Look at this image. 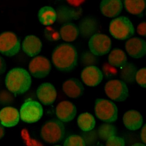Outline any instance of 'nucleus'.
<instances>
[{"instance_id":"f257e3e1","label":"nucleus","mask_w":146,"mask_h":146,"mask_svg":"<svg viewBox=\"0 0 146 146\" xmlns=\"http://www.w3.org/2000/svg\"><path fill=\"white\" fill-rule=\"evenodd\" d=\"M52 60L58 70L63 72H69L77 65V51L72 44H59L53 50Z\"/></svg>"},{"instance_id":"f03ea898","label":"nucleus","mask_w":146,"mask_h":146,"mask_svg":"<svg viewBox=\"0 0 146 146\" xmlns=\"http://www.w3.org/2000/svg\"><path fill=\"white\" fill-rule=\"evenodd\" d=\"M31 83L29 74L23 68H13L9 72L5 77L6 87L9 91L16 95L23 94L28 91Z\"/></svg>"},{"instance_id":"7ed1b4c3","label":"nucleus","mask_w":146,"mask_h":146,"mask_svg":"<svg viewBox=\"0 0 146 146\" xmlns=\"http://www.w3.org/2000/svg\"><path fill=\"white\" fill-rule=\"evenodd\" d=\"M65 129L60 121L56 119L50 120L44 123L41 128L40 136L46 143L54 144L64 139Z\"/></svg>"},{"instance_id":"20e7f679","label":"nucleus","mask_w":146,"mask_h":146,"mask_svg":"<svg viewBox=\"0 0 146 146\" xmlns=\"http://www.w3.org/2000/svg\"><path fill=\"white\" fill-rule=\"evenodd\" d=\"M109 32L114 38L125 40L135 34V29L131 22L127 17H118L110 23Z\"/></svg>"},{"instance_id":"39448f33","label":"nucleus","mask_w":146,"mask_h":146,"mask_svg":"<svg viewBox=\"0 0 146 146\" xmlns=\"http://www.w3.org/2000/svg\"><path fill=\"white\" fill-rule=\"evenodd\" d=\"M95 113L100 120L111 123L117 121L118 109L114 103L109 100L99 99L95 103Z\"/></svg>"},{"instance_id":"423d86ee","label":"nucleus","mask_w":146,"mask_h":146,"mask_svg":"<svg viewBox=\"0 0 146 146\" xmlns=\"http://www.w3.org/2000/svg\"><path fill=\"white\" fill-rule=\"evenodd\" d=\"M43 113L42 107L34 100H28L23 104L20 109V117L23 121L35 123L41 118Z\"/></svg>"},{"instance_id":"0eeeda50","label":"nucleus","mask_w":146,"mask_h":146,"mask_svg":"<svg viewBox=\"0 0 146 146\" xmlns=\"http://www.w3.org/2000/svg\"><path fill=\"white\" fill-rule=\"evenodd\" d=\"M20 44L16 34L6 32L0 34V52L7 56H13L19 51Z\"/></svg>"},{"instance_id":"6e6552de","label":"nucleus","mask_w":146,"mask_h":146,"mask_svg":"<svg viewBox=\"0 0 146 146\" xmlns=\"http://www.w3.org/2000/svg\"><path fill=\"white\" fill-rule=\"evenodd\" d=\"M105 91L110 99L116 102H123L129 96L125 83L119 80H113L108 82L105 85Z\"/></svg>"},{"instance_id":"1a4fd4ad","label":"nucleus","mask_w":146,"mask_h":146,"mask_svg":"<svg viewBox=\"0 0 146 146\" xmlns=\"http://www.w3.org/2000/svg\"><path fill=\"white\" fill-rule=\"evenodd\" d=\"M88 44L93 54L95 56H102L109 52L112 42L110 37L107 35L96 33L90 37Z\"/></svg>"},{"instance_id":"9d476101","label":"nucleus","mask_w":146,"mask_h":146,"mask_svg":"<svg viewBox=\"0 0 146 146\" xmlns=\"http://www.w3.org/2000/svg\"><path fill=\"white\" fill-rule=\"evenodd\" d=\"M51 68L50 61L42 56L34 58L29 65L30 73L33 76L38 78H42L46 76L50 72Z\"/></svg>"},{"instance_id":"9b49d317","label":"nucleus","mask_w":146,"mask_h":146,"mask_svg":"<svg viewBox=\"0 0 146 146\" xmlns=\"http://www.w3.org/2000/svg\"><path fill=\"white\" fill-rule=\"evenodd\" d=\"M125 48L129 55L132 57L141 58L146 54V41L139 37L130 38L126 41Z\"/></svg>"},{"instance_id":"f8f14e48","label":"nucleus","mask_w":146,"mask_h":146,"mask_svg":"<svg viewBox=\"0 0 146 146\" xmlns=\"http://www.w3.org/2000/svg\"><path fill=\"white\" fill-rule=\"evenodd\" d=\"M81 78L86 85L90 87H94L101 82L103 75L98 67L89 66L85 68L82 71Z\"/></svg>"},{"instance_id":"ddd939ff","label":"nucleus","mask_w":146,"mask_h":146,"mask_svg":"<svg viewBox=\"0 0 146 146\" xmlns=\"http://www.w3.org/2000/svg\"><path fill=\"white\" fill-rule=\"evenodd\" d=\"M37 98L44 105H50L55 101L57 92L54 86L49 82L44 83L38 87Z\"/></svg>"},{"instance_id":"4468645a","label":"nucleus","mask_w":146,"mask_h":146,"mask_svg":"<svg viewBox=\"0 0 146 146\" xmlns=\"http://www.w3.org/2000/svg\"><path fill=\"white\" fill-rule=\"evenodd\" d=\"M76 114L75 105L68 101H63L56 107V115L61 121L68 122L72 121Z\"/></svg>"},{"instance_id":"2eb2a0df","label":"nucleus","mask_w":146,"mask_h":146,"mask_svg":"<svg viewBox=\"0 0 146 146\" xmlns=\"http://www.w3.org/2000/svg\"><path fill=\"white\" fill-rule=\"evenodd\" d=\"M99 28L97 19L93 16H87L80 21L78 29L80 36L84 38H88L96 34Z\"/></svg>"},{"instance_id":"dca6fc26","label":"nucleus","mask_w":146,"mask_h":146,"mask_svg":"<svg viewBox=\"0 0 146 146\" xmlns=\"http://www.w3.org/2000/svg\"><path fill=\"white\" fill-rule=\"evenodd\" d=\"M56 13L57 19L58 22L66 23L80 18L82 16V10L81 8L63 5L57 9Z\"/></svg>"},{"instance_id":"f3484780","label":"nucleus","mask_w":146,"mask_h":146,"mask_svg":"<svg viewBox=\"0 0 146 146\" xmlns=\"http://www.w3.org/2000/svg\"><path fill=\"white\" fill-rule=\"evenodd\" d=\"M100 9L104 15L108 18H113L121 13L123 5L121 0H102Z\"/></svg>"},{"instance_id":"a211bd4d","label":"nucleus","mask_w":146,"mask_h":146,"mask_svg":"<svg viewBox=\"0 0 146 146\" xmlns=\"http://www.w3.org/2000/svg\"><path fill=\"white\" fill-rule=\"evenodd\" d=\"M62 90L65 94L70 98H78L84 93V86L79 80L71 78L66 80L62 85Z\"/></svg>"},{"instance_id":"6ab92c4d","label":"nucleus","mask_w":146,"mask_h":146,"mask_svg":"<svg viewBox=\"0 0 146 146\" xmlns=\"http://www.w3.org/2000/svg\"><path fill=\"white\" fill-rule=\"evenodd\" d=\"M19 120V112L16 108L5 107L0 111V121L3 126L13 127L18 123Z\"/></svg>"},{"instance_id":"aec40b11","label":"nucleus","mask_w":146,"mask_h":146,"mask_svg":"<svg viewBox=\"0 0 146 146\" xmlns=\"http://www.w3.org/2000/svg\"><path fill=\"white\" fill-rule=\"evenodd\" d=\"M42 46L39 38L34 35H29L23 40V50L27 55L33 57L40 53Z\"/></svg>"},{"instance_id":"412c9836","label":"nucleus","mask_w":146,"mask_h":146,"mask_svg":"<svg viewBox=\"0 0 146 146\" xmlns=\"http://www.w3.org/2000/svg\"><path fill=\"white\" fill-rule=\"evenodd\" d=\"M125 126L130 130L135 131L141 128L143 118L141 114L136 110H130L124 114L123 117Z\"/></svg>"},{"instance_id":"4be33fe9","label":"nucleus","mask_w":146,"mask_h":146,"mask_svg":"<svg viewBox=\"0 0 146 146\" xmlns=\"http://www.w3.org/2000/svg\"><path fill=\"white\" fill-rule=\"evenodd\" d=\"M38 18L42 25H50L57 19V13L54 9L49 6H46L40 8L38 12Z\"/></svg>"},{"instance_id":"5701e85b","label":"nucleus","mask_w":146,"mask_h":146,"mask_svg":"<svg viewBox=\"0 0 146 146\" xmlns=\"http://www.w3.org/2000/svg\"><path fill=\"white\" fill-rule=\"evenodd\" d=\"M79 34L78 28L73 23H66L60 30V35L62 39L67 42H72L76 40Z\"/></svg>"},{"instance_id":"b1692460","label":"nucleus","mask_w":146,"mask_h":146,"mask_svg":"<svg viewBox=\"0 0 146 146\" xmlns=\"http://www.w3.org/2000/svg\"><path fill=\"white\" fill-rule=\"evenodd\" d=\"M108 60L109 64L111 66L122 67L127 62V56L122 50L116 48L110 53Z\"/></svg>"},{"instance_id":"393cba45","label":"nucleus","mask_w":146,"mask_h":146,"mask_svg":"<svg viewBox=\"0 0 146 146\" xmlns=\"http://www.w3.org/2000/svg\"><path fill=\"white\" fill-rule=\"evenodd\" d=\"M79 127L84 131H90L94 128L95 120L93 116L88 112L82 113L77 119Z\"/></svg>"},{"instance_id":"a878e982","label":"nucleus","mask_w":146,"mask_h":146,"mask_svg":"<svg viewBox=\"0 0 146 146\" xmlns=\"http://www.w3.org/2000/svg\"><path fill=\"white\" fill-rule=\"evenodd\" d=\"M126 11L134 15L141 14L146 7V0H124Z\"/></svg>"},{"instance_id":"bb28decb","label":"nucleus","mask_w":146,"mask_h":146,"mask_svg":"<svg viewBox=\"0 0 146 146\" xmlns=\"http://www.w3.org/2000/svg\"><path fill=\"white\" fill-rule=\"evenodd\" d=\"M121 72V78L127 83H132L135 80L137 68L133 64L126 62L122 66Z\"/></svg>"},{"instance_id":"cd10ccee","label":"nucleus","mask_w":146,"mask_h":146,"mask_svg":"<svg viewBox=\"0 0 146 146\" xmlns=\"http://www.w3.org/2000/svg\"><path fill=\"white\" fill-rule=\"evenodd\" d=\"M98 133L101 139L107 141L111 137L115 135L117 129L114 125L111 124H104L100 126Z\"/></svg>"},{"instance_id":"c85d7f7f","label":"nucleus","mask_w":146,"mask_h":146,"mask_svg":"<svg viewBox=\"0 0 146 146\" xmlns=\"http://www.w3.org/2000/svg\"><path fill=\"white\" fill-rule=\"evenodd\" d=\"M64 146H85L86 143L80 136L72 135L66 139L64 143Z\"/></svg>"},{"instance_id":"c756f323","label":"nucleus","mask_w":146,"mask_h":146,"mask_svg":"<svg viewBox=\"0 0 146 146\" xmlns=\"http://www.w3.org/2000/svg\"><path fill=\"white\" fill-rule=\"evenodd\" d=\"M60 34L56 30L51 27H47L44 30V36L48 40L57 41L60 39Z\"/></svg>"},{"instance_id":"7c9ffc66","label":"nucleus","mask_w":146,"mask_h":146,"mask_svg":"<svg viewBox=\"0 0 146 146\" xmlns=\"http://www.w3.org/2000/svg\"><path fill=\"white\" fill-rule=\"evenodd\" d=\"M135 80L143 88L146 86V68H143L137 72Z\"/></svg>"},{"instance_id":"2f4dec72","label":"nucleus","mask_w":146,"mask_h":146,"mask_svg":"<svg viewBox=\"0 0 146 146\" xmlns=\"http://www.w3.org/2000/svg\"><path fill=\"white\" fill-rule=\"evenodd\" d=\"M106 145L107 146H123L125 145V142L122 138L115 135L107 140Z\"/></svg>"},{"instance_id":"473e14b6","label":"nucleus","mask_w":146,"mask_h":146,"mask_svg":"<svg viewBox=\"0 0 146 146\" xmlns=\"http://www.w3.org/2000/svg\"><path fill=\"white\" fill-rule=\"evenodd\" d=\"M97 58L95 57V55L92 53L86 52L84 53L82 57V61L83 64L87 65H93L95 64L96 62Z\"/></svg>"},{"instance_id":"72a5a7b5","label":"nucleus","mask_w":146,"mask_h":146,"mask_svg":"<svg viewBox=\"0 0 146 146\" xmlns=\"http://www.w3.org/2000/svg\"><path fill=\"white\" fill-rule=\"evenodd\" d=\"M13 101V97L11 94L3 90L0 92V103L3 105H7Z\"/></svg>"},{"instance_id":"f704fd0d","label":"nucleus","mask_w":146,"mask_h":146,"mask_svg":"<svg viewBox=\"0 0 146 146\" xmlns=\"http://www.w3.org/2000/svg\"><path fill=\"white\" fill-rule=\"evenodd\" d=\"M111 65L106 64L103 67L104 73L107 76H111L117 73V70Z\"/></svg>"},{"instance_id":"c9c22d12","label":"nucleus","mask_w":146,"mask_h":146,"mask_svg":"<svg viewBox=\"0 0 146 146\" xmlns=\"http://www.w3.org/2000/svg\"><path fill=\"white\" fill-rule=\"evenodd\" d=\"M137 32L139 35L142 36H146V23L142 22L140 23L137 27Z\"/></svg>"},{"instance_id":"e433bc0d","label":"nucleus","mask_w":146,"mask_h":146,"mask_svg":"<svg viewBox=\"0 0 146 146\" xmlns=\"http://www.w3.org/2000/svg\"><path fill=\"white\" fill-rule=\"evenodd\" d=\"M67 2L74 7H78L85 2L86 0H66Z\"/></svg>"},{"instance_id":"4c0bfd02","label":"nucleus","mask_w":146,"mask_h":146,"mask_svg":"<svg viewBox=\"0 0 146 146\" xmlns=\"http://www.w3.org/2000/svg\"><path fill=\"white\" fill-rule=\"evenodd\" d=\"M6 70V64L3 58L0 56V75L3 74Z\"/></svg>"},{"instance_id":"58836bf2","label":"nucleus","mask_w":146,"mask_h":146,"mask_svg":"<svg viewBox=\"0 0 146 146\" xmlns=\"http://www.w3.org/2000/svg\"><path fill=\"white\" fill-rule=\"evenodd\" d=\"M146 125H144V126L142 128L141 132V138L142 142L144 144L146 143Z\"/></svg>"},{"instance_id":"ea45409f","label":"nucleus","mask_w":146,"mask_h":146,"mask_svg":"<svg viewBox=\"0 0 146 146\" xmlns=\"http://www.w3.org/2000/svg\"><path fill=\"white\" fill-rule=\"evenodd\" d=\"M5 135V129L2 124L0 123V139L3 137Z\"/></svg>"},{"instance_id":"a19ab883","label":"nucleus","mask_w":146,"mask_h":146,"mask_svg":"<svg viewBox=\"0 0 146 146\" xmlns=\"http://www.w3.org/2000/svg\"><path fill=\"white\" fill-rule=\"evenodd\" d=\"M136 144H135L134 146H138V145H139V146H144L143 144H140L139 143V144H138V143H136Z\"/></svg>"}]
</instances>
